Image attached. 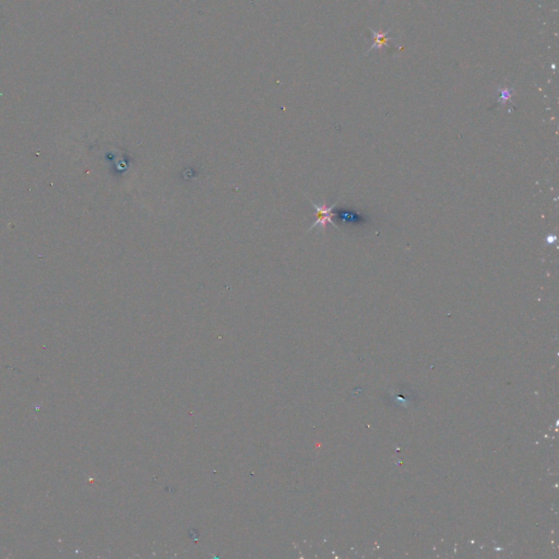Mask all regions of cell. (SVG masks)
<instances>
[{"instance_id": "cell-1", "label": "cell", "mask_w": 559, "mask_h": 559, "mask_svg": "<svg viewBox=\"0 0 559 559\" xmlns=\"http://www.w3.org/2000/svg\"><path fill=\"white\" fill-rule=\"evenodd\" d=\"M310 203L313 204V206L315 207L316 210V221L313 225L310 226L309 230L314 229L315 227H319L321 230V233H324L325 230V227H327V224L328 223H330V224H332L333 226H335L334 222L332 220V217H333V213H332V210L335 207V205H337L338 202H335L333 205H330L328 206L325 204V202H322V203H316L314 201H310Z\"/></svg>"}, {"instance_id": "cell-2", "label": "cell", "mask_w": 559, "mask_h": 559, "mask_svg": "<svg viewBox=\"0 0 559 559\" xmlns=\"http://www.w3.org/2000/svg\"><path fill=\"white\" fill-rule=\"evenodd\" d=\"M369 30L371 31V33H372L374 44L371 45L370 49H369L368 51H367L366 55H367V54H369L372 50H381V49H383V47L388 46V41H395V38L388 36V34L390 33L391 29H389V30L386 31V32H383V31H381V30H380V31H375V30L371 29V28H369Z\"/></svg>"}, {"instance_id": "cell-3", "label": "cell", "mask_w": 559, "mask_h": 559, "mask_svg": "<svg viewBox=\"0 0 559 559\" xmlns=\"http://www.w3.org/2000/svg\"><path fill=\"white\" fill-rule=\"evenodd\" d=\"M333 215H335V217H339V220L340 222H342V224H351V225H358L359 223H363L364 222V217L363 215L359 214L358 212H356L355 210H345V211H341L339 213H333Z\"/></svg>"}, {"instance_id": "cell-4", "label": "cell", "mask_w": 559, "mask_h": 559, "mask_svg": "<svg viewBox=\"0 0 559 559\" xmlns=\"http://www.w3.org/2000/svg\"><path fill=\"white\" fill-rule=\"evenodd\" d=\"M498 91H499V97L497 99V102L501 104V105H505L506 103L511 102V99H513L514 94L516 92L514 89H511V87H508V86L500 87Z\"/></svg>"}]
</instances>
